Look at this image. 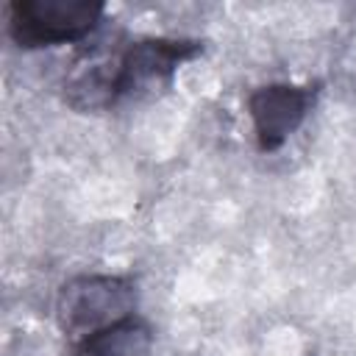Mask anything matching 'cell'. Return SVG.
Masks as SVG:
<instances>
[{
  "label": "cell",
  "mask_w": 356,
  "mask_h": 356,
  "mask_svg": "<svg viewBox=\"0 0 356 356\" xmlns=\"http://www.w3.org/2000/svg\"><path fill=\"white\" fill-rule=\"evenodd\" d=\"M203 50L192 39H136L111 61L86 64L67 83L70 103L78 108H106L122 97L170 83L172 72Z\"/></svg>",
  "instance_id": "6da1fadb"
},
{
  "label": "cell",
  "mask_w": 356,
  "mask_h": 356,
  "mask_svg": "<svg viewBox=\"0 0 356 356\" xmlns=\"http://www.w3.org/2000/svg\"><path fill=\"white\" fill-rule=\"evenodd\" d=\"M103 17L97 0H14L8 31L19 47L70 44L89 36Z\"/></svg>",
  "instance_id": "7a4b0ae2"
},
{
  "label": "cell",
  "mask_w": 356,
  "mask_h": 356,
  "mask_svg": "<svg viewBox=\"0 0 356 356\" xmlns=\"http://www.w3.org/2000/svg\"><path fill=\"white\" fill-rule=\"evenodd\" d=\"M134 306H136L134 281L120 275H81L61 286L56 312L61 328L83 339L97 328L131 317Z\"/></svg>",
  "instance_id": "3957f363"
},
{
  "label": "cell",
  "mask_w": 356,
  "mask_h": 356,
  "mask_svg": "<svg viewBox=\"0 0 356 356\" xmlns=\"http://www.w3.org/2000/svg\"><path fill=\"white\" fill-rule=\"evenodd\" d=\"M314 103V89L292 83L259 86L248 97V111L261 150H278L306 120L309 106Z\"/></svg>",
  "instance_id": "277c9868"
},
{
  "label": "cell",
  "mask_w": 356,
  "mask_h": 356,
  "mask_svg": "<svg viewBox=\"0 0 356 356\" xmlns=\"http://www.w3.org/2000/svg\"><path fill=\"white\" fill-rule=\"evenodd\" d=\"M153 331L139 317H122L78 339L75 356H150Z\"/></svg>",
  "instance_id": "5b68a950"
}]
</instances>
